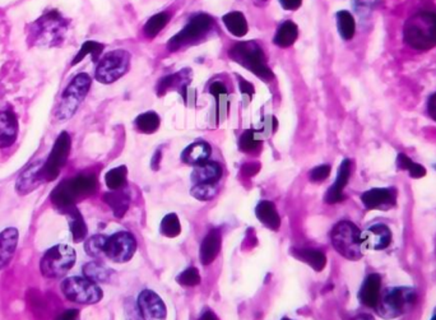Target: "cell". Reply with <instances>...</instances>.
I'll return each instance as SVG.
<instances>
[{
    "instance_id": "obj_23",
    "label": "cell",
    "mask_w": 436,
    "mask_h": 320,
    "mask_svg": "<svg viewBox=\"0 0 436 320\" xmlns=\"http://www.w3.org/2000/svg\"><path fill=\"white\" fill-rule=\"evenodd\" d=\"M41 163L36 162L32 166H30L26 171H23L21 174V176L18 178L17 190L19 194H27L31 193L37 185L41 183L43 176H41Z\"/></svg>"
},
{
    "instance_id": "obj_29",
    "label": "cell",
    "mask_w": 436,
    "mask_h": 320,
    "mask_svg": "<svg viewBox=\"0 0 436 320\" xmlns=\"http://www.w3.org/2000/svg\"><path fill=\"white\" fill-rule=\"evenodd\" d=\"M299 36V28L291 21H286L281 26L278 27L276 35L273 38V43L279 47H290L295 44Z\"/></svg>"
},
{
    "instance_id": "obj_37",
    "label": "cell",
    "mask_w": 436,
    "mask_h": 320,
    "mask_svg": "<svg viewBox=\"0 0 436 320\" xmlns=\"http://www.w3.org/2000/svg\"><path fill=\"white\" fill-rule=\"evenodd\" d=\"M107 238L105 235H95L89 238L84 244V250L92 258H100L101 255L105 254V245H106Z\"/></svg>"
},
{
    "instance_id": "obj_6",
    "label": "cell",
    "mask_w": 436,
    "mask_h": 320,
    "mask_svg": "<svg viewBox=\"0 0 436 320\" xmlns=\"http://www.w3.org/2000/svg\"><path fill=\"white\" fill-rule=\"evenodd\" d=\"M214 18L208 14L199 13L189 19L187 26L184 27L179 34L174 36L169 41V49L171 52H176L185 46H192L205 38L214 30Z\"/></svg>"
},
{
    "instance_id": "obj_14",
    "label": "cell",
    "mask_w": 436,
    "mask_h": 320,
    "mask_svg": "<svg viewBox=\"0 0 436 320\" xmlns=\"http://www.w3.org/2000/svg\"><path fill=\"white\" fill-rule=\"evenodd\" d=\"M138 309L143 320H166V306L159 295L152 290H144L138 297Z\"/></svg>"
},
{
    "instance_id": "obj_55",
    "label": "cell",
    "mask_w": 436,
    "mask_h": 320,
    "mask_svg": "<svg viewBox=\"0 0 436 320\" xmlns=\"http://www.w3.org/2000/svg\"><path fill=\"white\" fill-rule=\"evenodd\" d=\"M431 320H436V314H435V315H434V317H433V319H431Z\"/></svg>"
},
{
    "instance_id": "obj_20",
    "label": "cell",
    "mask_w": 436,
    "mask_h": 320,
    "mask_svg": "<svg viewBox=\"0 0 436 320\" xmlns=\"http://www.w3.org/2000/svg\"><path fill=\"white\" fill-rule=\"evenodd\" d=\"M18 134V122L12 111H0V148L12 146Z\"/></svg>"
},
{
    "instance_id": "obj_1",
    "label": "cell",
    "mask_w": 436,
    "mask_h": 320,
    "mask_svg": "<svg viewBox=\"0 0 436 320\" xmlns=\"http://www.w3.org/2000/svg\"><path fill=\"white\" fill-rule=\"evenodd\" d=\"M403 40L417 52H428L436 46V13L420 10L411 16L403 26Z\"/></svg>"
},
{
    "instance_id": "obj_31",
    "label": "cell",
    "mask_w": 436,
    "mask_h": 320,
    "mask_svg": "<svg viewBox=\"0 0 436 320\" xmlns=\"http://www.w3.org/2000/svg\"><path fill=\"white\" fill-rule=\"evenodd\" d=\"M336 19L339 36L346 41L351 40L356 31V22L354 16L348 10H339L336 14Z\"/></svg>"
},
{
    "instance_id": "obj_21",
    "label": "cell",
    "mask_w": 436,
    "mask_h": 320,
    "mask_svg": "<svg viewBox=\"0 0 436 320\" xmlns=\"http://www.w3.org/2000/svg\"><path fill=\"white\" fill-rule=\"evenodd\" d=\"M212 153V148L205 141H196L187 146V148L181 153V161L187 165L198 166L209 159Z\"/></svg>"
},
{
    "instance_id": "obj_9",
    "label": "cell",
    "mask_w": 436,
    "mask_h": 320,
    "mask_svg": "<svg viewBox=\"0 0 436 320\" xmlns=\"http://www.w3.org/2000/svg\"><path fill=\"white\" fill-rule=\"evenodd\" d=\"M130 68V54L126 50H114L107 53L97 64L95 77L98 82L110 84L122 78Z\"/></svg>"
},
{
    "instance_id": "obj_45",
    "label": "cell",
    "mask_w": 436,
    "mask_h": 320,
    "mask_svg": "<svg viewBox=\"0 0 436 320\" xmlns=\"http://www.w3.org/2000/svg\"><path fill=\"white\" fill-rule=\"evenodd\" d=\"M330 175V165H321V166H317L315 169H312L310 171V180L314 183H321L324 181L325 179H328Z\"/></svg>"
},
{
    "instance_id": "obj_35",
    "label": "cell",
    "mask_w": 436,
    "mask_h": 320,
    "mask_svg": "<svg viewBox=\"0 0 436 320\" xmlns=\"http://www.w3.org/2000/svg\"><path fill=\"white\" fill-rule=\"evenodd\" d=\"M170 14L166 12H162L159 14H154L153 17L150 18L146 25L143 27L144 35L148 38H153L160 34L161 31L165 28V26L169 23Z\"/></svg>"
},
{
    "instance_id": "obj_30",
    "label": "cell",
    "mask_w": 436,
    "mask_h": 320,
    "mask_svg": "<svg viewBox=\"0 0 436 320\" xmlns=\"http://www.w3.org/2000/svg\"><path fill=\"white\" fill-rule=\"evenodd\" d=\"M223 23L226 28L231 32L235 37H244L248 34V22L246 18L241 12H231L225 14L222 18Z\"/></svg>"
},
{
    "instance_id": "obj_54",
    "label": "cell",
    "mask_w": 436,
    "mask_h": 320,
    "mask_svg": "<svg viewBox=\"0 0 436 320\" xmlns=\"http://www.w3.org/2000/svg\"><path fill=\"white\" fill-rule=\"evenodd\" d=\"M281 320H292V319H290V318H282V319Z\"/></svg>"
},
{
    "instance_id": "obj_25",
    "label": "cell",
    "mask_w": 436,
    "mask_h": 320,
    "mask_svg": "<svg viewBox=\"0 0 436 320\" xmlns=\"http://www.w3.org/2000/svg\"><path fill=\"white\" fill-rule=\"evenodd\" d=\"M68 187L76 199L92 194L97 187V180L92 175H80L77 178L67 180Z\"/></svg>"
},
{
    "instance_id": "obj_33",
    "label": "cell",
    "mask_w": 436,
    "mask_h": 320,
    "mask_svg": "<svg viewBox=\"0 0 436 320\" xmlns=\"http://www.w3.org/2000/svg\"><path fill=\"white\" fill-rule=\"evenodd\" d=\"M83 273H84L86 278L93 281L95 284H101V282H107L108 281L113 271H110L106 266H104L101 263L91 262V263H87L83 267Z\"/></svg>"
},
{
    "instance_id": "obj_5",
    "label": "cell",
    "mask_w": 436,
    "mask_h": 320,
    "mask_svg": "<svg viewBox=\"0 0 436 320\" xmlns=\"http://www.w3.org/2000/svg\"><path fill=\"white\" fill-rule=\"evenodd\" d=\"M330 239L334 249L348 260L363 258L361 231L355 223L341 221L330 232Z\"/></svg>"
},
{
    "instance_id": "obj_17",
    "label": "cell",
    "mask_w": 436,
    "mask_h": 320,
    "mask_svg": "<svg viewBox=\"0 0 436 320\" xmlns=\"http://www.w3.org/2000/svg\"><path fill=\"white\" fill-rule=\"evenodd\" d=\"M351 168H352L351 160L346 159V160L342 161V163L339 166V174H337V179H336L334 184L328 189L325 198H324V201L328 205L339 203L345 199L343 189L347 185L348 180L351 176Z\"/></svg>"
},
{
    "instance_id": "obj_42",
    "label": "cell",
    "mask_w": 436,
    "mask_h": 320,
    "mask_svg": "<svg viewBox=\"0 0 436 320\" xmlns=\"http://www.w3.org/2000/svg\"><path fill=\"white\" fill-rule=\"evenodd\" d=\"M102 49H104V45L98 44V43H95V41H87L86 44L82 46V49H80L78 55L76 56L73 64H77V62H80V60H82L86 55H89V54H92V58H93V60L96 62L98 59V56H100V54L102 52Z\"/></svg>"
},
{
    "instance_id": "obj_32",
    "label": "cell",
    "mask_w": 436,
    "mask_h": 320,
    "mask_svg": "<svg viewBox=\"0 0 436 320\" xmlns=\"http://www.w3.org/2000/svg\"><path fill=\"white\" fill-rule=\"evenodd\" d=\"M67 214L69 216V229H71L73 240L76 242L84 240L89 230H87V225L84 222L80 211L77 209V207L71 208L69 212H67Z\"/></svg>"
},
{
    "instance_id": "obj_46",
    "label": "cell",
    "mask_w": 436,
    "mask_h": 320,
    "mask_svg": "<svg viewBox=\"0 0 436 320\" xmlns=\"http://www.w3.org/2000/svg\"><path fill=\"white\" fill-rule=\"evenodd\" d=\"M279 4L286 10H296L303 4V0H279Z\"/></svg>"
},
{
    "instance_id": "obj_27",
    "label": "cell",
    "mask_w": 436,
    "mask_h": 320,
    "mask_svg": "<svg viewBox=\"0 0 436 320\" xmlns=\"http://www.w3.org/2000/svg\"><path fill=\"white\" fill-rule=\"evenodd\" d=\"M104 201L110 205V208L114 212V216L117 218H122L126 214L129 205H130V196H128L126 192L122 190V189L108 192L104 196Z\"/></svg>"
},
{
    "instance_id": "obj_2",
    "label": "cell",
    "mask_w": 436,
    "mask_h": 320,
    "mask_svg": "<svg viewBox=\"0 0 436 320\" xmlns=\"http://www.w3.org/2000/svg\"><path fill=\"white\" fill-rule=\"evenodd\" d=\"M68 21L58 13L49 12L28 27V44L51 47L60 44L67 32Z\"/></svg>"
},
{
    "instance_id": "obj_12",
    "label": "cell",
    "mask_w": 436,
    "mask_h": 320,
    "mask_svg": "<svg viewBox=\"0 0 436 320\" xmlns=\"http://www.w3.org/2000/svg\"><path fill=\"white\" fill-rule=\"evenodd\" d=\"M71 151V138L67 133L60 134V137L56 139L54 144L53 151L50 153L46 163L43 165L41 176L43 180H54L59 175V171L67 162Z\"/></svg>"
},
{
    "instance_id": "obj_38",
    "label": "cell",
    "mask_w": 436,
    "mask_h": 320,
    "mask_svg": "<svg viewBox=\"0 0 436 320\" xmlns=\"http://www.w3.org/2000/svg\"><path fill=\"white\" fill-rule=\"evenodd\" d=\"M160 231L166 238H176L181 232V225L175 214H169L163 217L161 222Z\"/></svg>"
},
{
    "instance_id": "obj_52",
    "label": "cell",
    "mask_w": 436,
    "mask_h": 320,
    "mask_svg": "<svg viewBox=\"0 0 436 320\" xmlns=\"http://www.w3.org/2000/svg\"><path fill=\"white\" fill-rule=\"evenodd\" d=\"M352 320H375L374 317L373 315H370V314H360V315H357Z\"/></svg>"
},
{
    "instance_id": "obj_50",
    "label": "cell",
    "mask_w": 436,
    "mask_h": 320,
    "mask_svg": "<svg viewBox=\"0 0 436 320\" xmlns=\"http://www.w3.org/2000/svg\"><path fill=\"white\" fill-rule=\"evenodd\" d=\"M259 171L258 165H254V163H249V165H245L244 168H242V172L245 174V175H249V176H253V175H255L257 172Z\"/></svg>"
},
{
    "instance_id": "obj_36",
    "label": "cell",
    "mask_w": 436,
    "mask_h": 320,
    "mask_svg": "<svg viewBox=\"0 0 436 320\" xmlns=\"http://www.w3.org/2000/svg\"><path fill=\"white\" fill-rule=\"evenodd\" d=\"M397 168L403 171H409L410 176L412 179H421L426 175V169L411 160L409 156H406L404 153H400L397 157Z\"/></svg>"
},
{
    "instance_id": "obj_7",
    "label": "cell",
    "mask_w": 436,
    "mask_h": 320,
    "mask_svg": "<svg viewBox=\"0 0 436 320\" xmlns=\"http://www.w3.org/2000/svg\"><path fill=\"white\" fill-rule=\"evenodd\" d=\"M76 251L69 245H55L41 259V273L46 278L65 276L76 263Z\"/></svg>"
},
{
    "instance_id": "obj_10",
    "label": "cell",
    "mask_w": 436,
    "mask_h": 320,
    "mask_svg": "<svg viewBox=\"0 0 436 320\" xmlns=\"http://www.w3.org/2000/svg\"><path fill=\"white\" fill-rule=\"evenodd\" d=\"M89 87H91V78L89 74L80 73L77 77H74V80H71L68 89H65V92L62 93L60 106L56 113L58 119L60 120L69 119L77 111L83 98H86V95L89 93Z\"/></svg>"
},
{
    "instance_id": "obj_43",
    "label": "cell",
    "mask_w": 436,
    "mask_h": 320,
    "mask_svg": "<svg viewBox=\"0 0 436 320\" xmlns=\"http://www.w3.org/2000/svg\"><path fill=\"white\" fill-rule=\"evenodd\" d=\"M209 92L214 95V98H217V110L220 108V113L221 111H226V107H227V91L226 87L223 86V83L221 82H214L209 87Z\"/></svg>"
},
{
    "instance_id": "obj_24",
    "label": "cell",
    "mask_w": 436,
    "mask_h": 320,
    "mask_svg": "<svg viewBox=\"0 0 436 320\" xmlns=\"http://www.w3.org/2000/svg\"><path fill=\"white\" fill-rule=\"evenodd\" d=\"M221 249V233L220 231H211L205 238L200 247V260L207 266L211 264L217 258Z\"/></svg>"
},
{
    "instance_id": "obj_34",
    "label": "cell",
    "mask_w": 436,
    "mask_h": 320,
    "mask_svg": "<svg viewBox=\"0 0 436 320\" xmlns=\"http://www.w3.org/2000/svg\"><path fill=\"white\" fill-rule=\"evenodd\" d=\"M137 129L144 134L154 133L160 128V116L153 111L143 113L135 119Z\"/></svg>"
},
{
    "instance_id": "obj_48",
    "label": "cell",
    "mask_w": 436,
    "mask_h": 320,
    "mask_svg": "<svg viewBox=\"0 0 436 320\" xmlns=\"http://www.w3.org/2000/svg\"><path fill=\"white\" fill-rule=\"evenodd\" d=\"M428 116H430L434 122H436V92L428 98Z\"/></svg>"
},
{
    "instance_id": "obj_16",
    "label": "cell",
    "mask_w": 436,
    "mask_h": 320,
    "mask_svg": "<svg viewBox=\"0 0 436 320\" xmlns=\"http://www.w3.org/2000/svg\"><path fill=\"white\" fill-rule=\"evenodd\" d=\"M192 80H193V73L190 71V68H184L178 73L161 78L156 86V93L161 98L169 91H179L183 98H187V89L189 84L192 83Z\"/></svg>"
},
{
    "instance_id": "obj_40",
    "label": "cell",
    "mask_w": 436,
    "mask_h": 320,
    "mask_svg": "<svg viewBox=\"0 0 436 320\" xmlns=\"http://www.w3.org/2000/svg\"><path fill=\"white\" fill-rule=\"evenodd\" d=\"M241 151L251 152L255 151L260 146V139L255 133L254 129H248L241 134L240 141H239Z\"/></svg>"
},
{
    "instance_id": "obj_51",
    "label": "cell",
    "mask_w": 436,
    "mask_h": 320,
    "mask_svg": "<svg viewBox=\"0 0 436 320\" xmlns=\"http://www.w3.org/2000/svg\"><path fill=\"white\" fill-rule=\"evenodd\" d=\"M199 320H218V318L216 317V314L212 310H205Z\"/></svg>"
},
{
    "instance_id": "obj_18",
    "label": "cell",
    "mask_w": 436,
    "mask_h": 320,
    "mask_svg": "<svg viewBox=\"0 0 436 320\" xmlns=\"http://www.w3.org/2000/svg\"><path fill=\"white\" fill-rule=\"evenodd\" d=\"M380 287H382V278L376 273H371L366 277L364 284L358 293V300L363 305L367 308H374L379 301L380 297Z\"/></svg>"
},
{
    "instance_id": "obj_53",
    "label": "cell",
    "mask_w": 436,
    "mask_h": 320,
    "mask_svg": "<svg viewBox=\"0 0 436 320\" xmlns=\"http://www.w3.org/2000/svg\"><path fill=\"white\" fill-rule=\"evenodd\" d=\"M269 0H253V3L257 5V7H266Z\"/></svg>"
},
{
    "instance_id": "obj_49",
    "label": "cell",
    "mask_w": 436,
    "mask_h": 320,
    "mask_svg": "<svg viewBox=\"0 0 436 320\" xmlns=\"http://www.w3.org/2000/svg\"><path fill=\"white\" fill-rule=\"evenodd\" d=\"M77 318H78V310L71 309V310L62 312L58 320H77Z\"/></svg>"
},
{
    "instance_id": "obj_22",
    "label": "cell",
    "mask_w": 436,
    "mask_h": 320,
    "mask_svg": "<svg viewBox=\"0 0 436 320\" xmlns=\"http://www.w3.org/2000/svg\"><path fill=\"white\" fill-rule=\"evenodd\" d=\"M17 242V229L10 227L0 233V269L5 267L13 258Z\"/></svg>"
},
{
    "instance_id": "obj_19",
    "label": "cell",
    "mask_w": 436,
    "mask_h": 320,
    "mask_svg": "<svg viewBox=\"0 0 436 320\" xmlns=\"http://www.w3.org/2000/svg\"><path fill=\"white\" fill-rule=\"evenodd\" d=\"M222 178V168L214 161H205L194 166L192 172V181L194 184H217Z\"/></svg>"
},
{
    "instance_id": "obj_15",
    "label": "cell",
    "mask_w": 436,
    "mask_h": 320,
    "mask_svg": "<svg viewBox=\"0 0 436 320\" xmlns=\"http://www.w3.org/2000/svg\"><path fill=\"white\" fill-rule=\"evenodd\" d=\"M361 242L363 249H387L392 242V231L387 225L376 223L370 226L366 231L361 232Z\"/></svg>"
},
{
    "instance_id": "obj_3",
    "label": "cell",
    "mask_w": 436,
    "mask_h": 320,
    "mask_svg": "<svg viewBox=\"0 0 436 320\" xmlns=\"http://www.w3.org/2000/svg\"><path fill=\"white\" fill-rule=\"evenodd\" d=\"M417 300V294L411 287H391L380 294L375 306L378 315L383 319H395L407 314Z\"/></svg>"
},
{
    "instance_id": "obj_44",
    "label": "cell",
    "mask_w": 436,
    "mask_h": 320,
    "mask_svg": "<svg viewBox=\"0 0 436 320\" xmlns=\"http://www.w3.org/2000/svg\"><path fill=\"white\" fill-rule=\"evenodd\" d=\"M178 282L181 286H189V287L198 285L200 282L198 269L194 267L187 268L178 277Z\"/></svg>"
},
{
    "instance_id": "obj_41",
    "label": "cell",
    "mask_w": 436,
    "mask_h": 320,
    "mask_svg": "<svg viewBox=\"0 0 436 320\" xmlns=\"http://www.w3.org/2000/svg\"><path fill=\"white\" fill-rule=\"evenodd\" d=\"M217 194V184H196L192 189V196L199 201H211Z\"/></svg>"
},
{
    "instance_id": "obj_8",
    "label": "cell",
    "mask_w": 436,
    "mask_h": 320,
    "mask_svg": "<svg viewBox=\"0 0 436 320\" xmlns=\"http://www.w3.org/2000/svg\"><path fill=\"white\" fill-rule=\"evenodd\" d=\"M62 293L69 301L92 305L102 299V290L86 277H69L62 282Z\"/></svg>"
},
{
    "instance_id": "obj_4",
    "label": "cell",
    "mask_w": 436,
    "mask_h": 320,
    "mask_svg": "<svg viewBox=\"0 0 436 320\" xmlns=\"http://www.w3.org/2000/svg\"><path fill=\"white\" fill-rule=\"evenodd\" d=\"M229 55L233 62H239L244 68L254 73L262 80H271L273 73L269 69L267 58L262 47L254 41H242L233 45Z\"/></svg>"
},
{
    "instance_id": "obj_47",
    "label": "cell",
    "mask_w": 436,
    "mask_h": 320,
    "mask_svg": "<svg viewBox=\"0 0 436 320\" xmlns=\"http://www.w3.org/2000/svg\"><path fill=\"white\" fill-rule=\"evenodd\" d=\"M239 87H240L241 92H242L244 95H248L249 98L254 93V86H253L251 83H249L248 80L241 78V77H239Z\"/></svg>"
},
{
    "instance_id": "obj_39",
    "label": "cell",
    "mask_w": 436,
    "mask_h": 320,
    "mask_svg": "<svg viewBox=\"0 0 436 320\" xmlns=\"http://www.w3.org/2000/svg\"><path fill=\"white\" fill-rule=\"evenodd\" d=\"M105 181L110 190H119L124 187L126 181V168L119 166L115 169L110 170L105 175Z\"/></svg>"
},
{
    "instance_id": "obj_28",
    "label": "cell",
    "mask_w": 436,
    "mask_h": 320,
    "mask_svg": "<svg viewBox=\"0 0 436 320\" xmlns=\"http://www.w3.org/2000/svg\"><path fill=\"white\" fill-rule=\"evenodd\" d=\"M292 254L296 258L303 260L306 264H309L317 272L323 271L327 264V258L321 250L292 249Z\"/></svg>"
},
{
    "instance_id": "obj_13",
    "label": "cell",
    "mask_w": 436,
    "mask_h": 320,
    "mask_svg": "<svg viewBox=\"0 0 436 320\" xmlns=\"http://www.w3.org/2000/svg\"><path fill=\"white\" fill-rule=\"evenodd\" d=\"M361 202L366 209L388 211L397 205V192L394 187H374L363 193Z\"/></svg>"
},
{
    "instance_id": "obj_26",
    "label": "cell",
    "mask_w": 436,
    "mask_h": 320,
    "mask_svg": "<svg viewBox=\"0 0 436 320\" xmlns=\"http://www.w3.org/2000/svg\"><path fill=\"white\" fill-rule=\"evenodd\" d=\"M255 214L260 222L271 230H278L281 225V218L277 214L276 207L269 201H262L255 208Z\"/></svg>"
},
{
    "instance_id": "obj_11",
    "label": "cell",
    "mask_w": 436,
    "mask_h": 320,
    "mask_svg": "<svg viewBox=\"0 0 436 320\" xmlns=\"http://www.w3.org/2000/svg\"><path fill=\"white\" fill-rule=\"evenodd\" d=\"M137 250V241L130 232H116L107 238L105 255L115 263H126L133 258Z\"/></svg>"
}]
</instances>
